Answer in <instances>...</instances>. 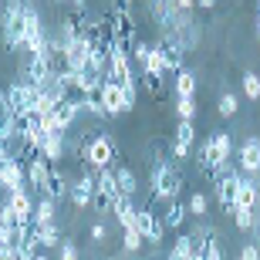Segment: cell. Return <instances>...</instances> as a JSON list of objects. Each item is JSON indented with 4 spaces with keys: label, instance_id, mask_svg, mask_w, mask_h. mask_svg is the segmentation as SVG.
<instances>
[{
    "label": "cell",
    "instance_id": "cell-1",
    "mask_svg": "<svg viewBox=\"0 0 260 260\" xmlns=\"http://www.w3.org/2000/svg\"><path fill=\"white\" fill-rule=\"evenodd\" d=\"M78 155H81V162H85L88 169L102 173V169H112V162H115V145H112L108 135L88 132V135H81V142H78Z\"/></svg>",
    "mask_w": 260,
    "mask_h": 260
},
{
    "label": "cell",
    "instance_id": "cell-2",
    "mask_svg": "<svg viewBox=\"0 0 260 260\" xmlns=\"http://www.w3.org/2000/svg\"><path fill=\"white\" fill-rule=\"evenodd\" d=\"M230 152H233L230 132H213L210 139L203 142V149H200V169L210 176V179H216V173L230 162Z\"/></svg>",
    "mask_w": 260,
    "mask_h": 260
},
{
    "label": "cell",
    "instance_id": "cell-3",
    "mask_svg": "<svg viewBox=\"0 0 260 260\" xmlns=\"http://www.w3.org/2000/svg\"><path fill=\"white\" fill-rule=\"evenodd\" d=\"M24 7L20 0H7L0 14V38L7 51H24Z\"/></svg>",
    "mask_w": 260,
    "mask_h": 260
},
{
    "label": "cell",
    "instance_id": "cell-4",
    "mask_svg": "<svg viewBox=\"0 0 260 260\" xmlns=\"http://www.w3.org/2000/svg\"><path fill=\"white\" fill-rule=\"evenodd\" d=\"M149 189H152V200H176L179 189H183V173L176 169L173 162H155L152 173H149Z\"/></svg>",
    "mask_w": 260,
    "mask_h": 260
},
{
    "label": "cell",
    "instance_id": "cell-5",
    "mask_svg": "<svg viewBox=\"0 0 260 260\" xmlns=\"http://www.w3.org/2000/svg\"><path fill=\"white\" fill-rule=\"evenodd\" d=\"M41 88L30 85L27 78H20V81H14V85L4 88V98H7V108L10 115H24V112H30L34 108V98H38Z\"/></svg>",
    "mask_w": 260,
    "mask_h": 260
},
{
    "label": "cell",
    "instance_id": "cell-6",
    "mask_svg": "<svg viewBox=\"0 0 260 260\" xmlns=\"http://www.w3.org/2000/svg\"><path fill=\"white\" fill-rule=\"evenodd\" d=\"M118 196H122V189H118L115 169H102L98 179H95V200H91V206H95L98 213H112Z\"/></svg>",
    "mask_w": 260,
    "mask_h": 260
},
{
    "label": "cell",
    "instance_id": "cell-7",
    "mask_svg": "<svg viewBox=\"0 0 260 260\" xmlns=\"http://www.w3.org/2000/svg\"><path fill=\"white\" fill-rule=\"evenodd\" d=\"M108 20H112V30H115V44H122V48H132L135 41V17L128 14V7H122V4H115V7L108 10Z\"/></svg>",
    "mask_w": 260,
    "mask_h": 260
},
{
    "label": "cell",
    "instance_id": "cell-8",
    "mask_svg": "<svg viewBox=\"0 0 260 260\" xmlns=\"http://www.w3.org/2000/svg\"><path fill=\"white\" fill-rule=\"evenodd\" d=\"M95 179H98L95 169H85V173L71 183L68 200H71V206H75V210H88V206H91V200H95Z\"/></svg>",
    "mask_w": 260,
    "mask_h": 260
},
{
    "label": "cell",
    "instance_id": "cell-9",
    "mask_svg": "<svg viewBox=\"0 0 260 260\" xmlns=\"http://www.w3.org/2000/svg\"><path fill=\"white\" fill-rule=\"evenodd\" d=\"M135 226H139V233H142L145 243H152V247H159V243H162L166 223L152 213V206H139V213H135Z\"/></svg>",
    "mask_w": 260,
    "mask_h": 260
},
{
    "label": "cell",
    "instance_id": "cell-10",
    "mask_svg": "<svg viewBox=\"0 0 260 260\" xmlns=\"http://www.w3.org/2000/svg\"><path fill=\"white\" fill-rule=\"evenodd\" d=\"M98 95H102V105H105L108 115H125V112H132V105H128L125 91H122V85H118L115 78H105Z\"/></svg>",
    "mask_w": 260,
    "mask_h": 260
},
{
    "label": "cell",
    "instance_id": "cell-11",
    "mask_svg": "<svg viewBox=\"0 0 260 260\" xmlns=\"http://www.w3.org/2000/svg\"><path fill=\"white\" fill-rule=\"evenodd\" d=\"M155 51L162 54V68H166V78H176L179 71H183V48L176 44L173 38H162L159 44H155Z\"/></svg>",
    "mask_w": 260,
    "mask_h": 260
},
{
    "label": "cell",
    "instance_id": "cell-12",
    "mask_svg": "<svg viewBox=\"0 0 260 260\" xmlns=\"http://www.w3.org/2000/svg\"><path fill=\"white\" fill-rule=\"evenodd\" d=\"M0 186H4L7 193L24 189V186H27V166L20 162V159H10V162L4 166V173H0Z\"/></svg>",
    "mask_w": 260,
    "mask_h": 260
},
{
    "label": "cell",
    "instance_id": "cell-13",
    "mask_svg": "<svg viewBox=\"0 0 260 260\" xmlns=\"http://www.w3.org/2000/svg\"><path fill=\"white\" fill-rule=\"evenodd\" d=\"M240 173L257 176L260 173V139H247L240 145Z\"/></svg>",
    "mask_w": 260,
    "mask_h": 260
},
{
    "label": "cell",
    "instance_id": "cell-14",
    "mask_svg": "<svg viewBox=\"0 0 260 260\" xmlns=\"http://www.w3.org/2000/svg\"><path fill=\"white\" fill-rule=\"evenodd\" d=\"M48 173H51V162L44 159V155H38V159H30V162H27V186H30V193H44Z\"/></svg>",
    "mask_w": 260,
    "mask_h": 260
},
{
    "label": "cell",
    "instance_id": "cell-15",
    "mask_svg": "<svg viewBox=\"0 0 260 260\" xmlns=\"http://www.w3.org/2000/svg\"><path fill=\"white\" fill-rule=\"evenodd\" d=\"M193 142H196L193 122H179L176 139H173V159H186V155H189V149H193Z\"/></svg>",
    "mask_w": 260,
    "mask_h": 260
},
{
    "label": "cell",
    "instance_id": "cell-16",
    "mask_svg": "<svg viewBox=\"0 0 260 260\" xmlns=\"http://www.w3.org/2000/svg\"><path fill=\"white\" fill-rule=\"evenodd\" d=\"M68 189H71V186H68V176L61 173V169H58V166H54V162H51L48 183H44V193H41V196H51V200H54V203H61V200H64V196H68Z\"/></svg>",
    "mask_w": 260,
    "mask_h": 260
},
{
    "label": "cell",
    "instance_id": "cell-17",
    "mask_svg": "<svg viewBox=\"0 0 260 260\" xmlns=\"http://www.w3.org/2000/svg\"><path fill=\"white\" fill-rule=\"evenodd\" d=\"M78 115H81V102H75V98L61 102V105L54 108V125H58V132H68V128L78 122Z\"/></svg>",
    "mask_w": 260,
    "mask_h": 260
},
{
    "label": "cell",
    "instance_id": "cell-18",
    "mask_svg": "<svg viewBox=\"0 0 260 260\" xmlns=\"http://www.w3.org/2000/svg\"><path fill=\"white\" fill-rule=\"evenodd\" d=\"M41 155L48 159V162H61V155H64V132H44L41 139Z\"/></svg>",
    "mask_w": 260,
    "mask_h": 260
},
{
    "label": "cell",
    "instance_id": "cell-19",
    "mask_svg": "<svg viewBox=\"0 0 260 260\" xmlns=\"http://www.w3.org/2000/svg\"><path fill=\"white\" fill-rule=\"evenodd\" d=\"M7 203L14 206V213H17L20 220H30V216H34V200H30V186H24V189H14V193H7Z\"/></svg>",
    "mask_w": 260,
    "mask_h": 260
},
{
    "label": "cell",
    "instance_id": "cell-20",
    "mask_svg": "<svg viewBox=\"0 0 260 260\" xmlns=\"http://www.w3.org/2000/svg\"><path fill=\"white\" fill-rule=\"evenodd\" d=\"M186 216H189V206H186L179 196L176 200H169V206H166V216H162V223L169 226V230H179L186 223Z\"/></svg>",
    "mask_w": 260,
    "mask_h": 260
},
{
    "label": "cell",
    "instance_id": "cell-21",
    "mask_svg": "<svg viewBox=\"0 0 260 260\" xmlns=\"http://www.w3.org/2000/svg\"><path fill=\"white\" fill-rule=\"evenodd\" d=\"M237 206L257 210V183H253L250 176H240V183H237ZM237 206H233V210H237Z\"/></svg>",
    "mask_w": 260,
    "mask_h": 260
},
{
    "label": "cell",
    "instance_id": "cell-22",
    "mask_svg": "<svg viewBox=\"0 0 260 260\" xmlns=\"http://www.w3.org/2000/svg\"><path fill=\"white\" fill-rule=\"evenodd\" d=\"M112 213H115V220L122 223V230H125V226H135V213H139V206L132 203V196H118L115 206H112Z\"/></svg>",
    "mask_w": 260,
    "mask_h": 260
},
{
    "label": "cell",
    "instance_id": "cell-23",
    "mask_svg": "<svg viewBox=\"0 0 260 260\" xmlns=\"http://www.w3.org/2000/svg\"><path fill=\"white\" fill-rule=\"evenodd\" d=\"M38 243L44 247V250H51V247H61V243H64V237H61L58 223H38Z\"/></svg>",
    "mask_w": 260,
    "mask_h": 260
},
{
    "label": "cell",
    "instance_id": "cell-24",
    "mask_svg": "<svg viewBox=\"0 0 260 260\" xmlns=\"http://www.w3.org/2000/svg\"><path fill=\"white\" fill-rule=\"evenodd\" d=\"M54 213H58V203L51 200V196H41V200L34 203V216H30V220L34 223H54Z\"/></svg>",
    "mask_w": 260,
    "mask_h": 260
},
{
    "label": "cell",
    "instance_id": "cell-25",
    "mask_svg": "<svg viewBox=\"0 0 260 260\" xmlns=\"http://www.w3.org/2000/svg\"><path fill=\"white\" fill-rule=\"evenodd\" d=\"M176 98H196V75L186 68L176 75Z\"/></svg>",
    "mask_w": 260,
    "mask_h": 260
},
{
    "label": "cell",
    "instance_id": "cell-26",
    "mask_svg": "<svg viewBox=\"0 0 260 260\" xmlns=\"http://www.w3.org/2000/svg\"><path fill=\"white\" fill-rule=\"evenodd\" d=\"M81 112L102 118V122H105V118H112V115L105 112V105H102V95H98V91H91V95H81Z\"/></svg>",
    "mask_w": 260,
    "mask_h": 260
},
{
    "label": "cell",
    "instance_id": "cell-27",
    "mask_svg": "<svg viewBox=\"0 0 260 260\" xmlns=\"http://www.w3.org/2000/svg\"><path fill=\"white\" fill-rule=\"evenodd\" d=\"M115 179H118V189H122V196H135V193H139L135 173L128 169V166H118V169H115Z\"/></svg>",
    "mask_w": 260,
    "mask_h": 260
},
{
    "label": "cell",
    "instance_id": "cell-28",
    "mask_svg": "<svg viewBox=\"0 0 260 260\" xmlns=\"http://www.w3.org/2000/svg\"><path fill=\"white\" fill-rule=\"evenodd\" d=\"M203 260H223V250H220V240H216V233L206 226V237H203V247H200Z\"/></svg>",
    "mask_w": 260,
    "mask_h": 260
},
{
    "label": "cell",
    "instance_id": "cell-29",
    "mask_svg": "<svg viewBox=\"0 0 260 260\" xmlns=\"http://www.w3.org/2000/svg\"><path fill=\"white\" fill-rule=\"evenodd\" d=\"M176 118L179 122H193L196 118V98H176Z\"/></svg>",
    "mask_w": 260,
    "mask_h": 260
},
{
    "label": "cell",
    "instance_id": "cell-30",
    "mask_svg": "<svg viewBox=\"0 0 260 260\" xmlns=\"http://www.w3.org/2000/svg\"><path fill=\"white\" fill-rule=\"evenodd\" d=\"M189 253H193V240H189V237H179V240L169 247V257L166 260H186Z\"/></svg>",
    "mask_w": 260,
    "mask_h": 260
},
{
    "label": "cell",
    "instance_id": "cell-31",
    "mask_svg": "<svg viewBox=\"0 0 260 260\" xmlns=\"http://www.w3.org/2000/svg\"><path fill=\"white\" fill-rule=\"evenodd\" d=\"M240 81H243V95L250 98V102H260V75L247 71V75H243Z\"/></svg>",
    "mask_w": 260,
    "mask_h": 260
},
{
    "label": "cell",
    "instance_id": "cell-32",
    "mask_svg": "<svg viewBox=\"0 0 260 260\" xmlns=\"http://www.w3.org/2000/svg\"><path fill=\"white\" fill-rule=\"evenodd\" d=\"M186 206H189V216H206V210H210V196L206 193H193Z\"/></svg>",
    "mask_w": 260,
    "mask_h": 260
},
{
    "label": "cell",
    "instance_id": "cell-33",
    "mask_svg": "<svg viewBox=\"0 0 260 260\" xmlns=\"http://www.w3.org/2000/svg\"><path fill=\"white\" fill-rule=\"evenodd\" d=\"M233 223H237V226H240V230H253V210H247V206H237V210H233Z\"/></svg>",
    "mask_w": 260,
    "mask_h": 260
},
{
    "label": "cell",
    "instance_id": "cell-34",
    "mask_svg": "<svg viewBox=\"0 0 260 260\" xmlns=\"http://www.w3.org/2000/svg\"><path fill=\"white\" fill-rule=\"evenodd\" d=\"M122 243H125L128 253L139 250V247H142V233H139V226H125V233H122Z\"/></svg>",
    "mask_w": 260,
    "mask_h": 260
},
{
    "label": "cell",
    "instance_id": "cell-35",
    "mask_svg": "<svg viewBox=\"0 0 260 260\" xmlns=\"http://www.w3.org/2000/svg\"><path fill=\"white\" fill-rule=\"evenodd\" d=\"M216 108H220V118H233V115H237V108H240V102H237V95H223Z\"/></svg>",
    "mask_w": 260,
    "mask_h": 260
},
{
    "label": "cell",
    "instance_id": "cell-36",
    "mask_svg": "<svg viewBox=\"0 0 260 260\" xmlns=\"http://www.w3.org/2000/svg\"><path fill=\"white\" fill-rule=\"evenodd\" d=\"M162 81L166 78H159V75H142V85L152 98H162Z\"/></svg>",
    "mask_w": 260,
    "mask_h": 260
},
{
    "label": "cell",
    "instance_id": "cell-37",
    "mask_svg": "<svg viewBox=\"0 0 260 260\" xmlns=\"http://www.w3.org/2000/svg\"><path fill=\"white\" fill-rule=\"evenodd\" d=\"M91 240H95V243H105V240H108V226H105L102 220L91 223Z\"/></svg>",
    "mask_w": 260,
    "mask_h": 260
},
{
    "label": "cell",
    "instance_id": "cell-38",
    "mask_svg": "<svg viewBox=\"0 0 260 260\" xmlns=\"http://www.w3.org/2000/svg\"><path fill=\"white\" fill-rule=\"evenodd\" d=\"M58 250H61V260H78V247H75L71 240H64Z\"/></svg>",
    "mask_w": 260,
    "mask_h": 260
},
{
    "label": "cell",
    "instance_id": "cell-39",
    "mask_svg": "<svg viewBox=\"0 0 260 260\" xmlns=\"http://www.w3.org/2000/svg\"><path fill=\"white\" fill-rule=\"evenodd\" d=\"M240 260H260V247H257V243H243Z\"/></svg>",
    "mask_w": 260,
    "mask_h": 260
},
{
    "label": "cell",
    "instance_id": "cell-40",
    "mask_svg": "<svg viewBox=\"0 0 260 260\" xmlns=\"http://www.w3.org/2000/svg\"><path fill=\"white\" fill-rule=\"evenodd\" d=\"M169 4H173L176 14H189V10L196 7V0H169Z\"/></svg>",
    "mask_w": 260,
    "mask_h": 260
},
{
    "label": "cell",
    "instance_id": "cell-41",
    "mask_svg": "<svg viewBox=\"0 0 260 260\" xmlns=\"http://www.w3.org/2000/svg\"><path fill=\"white\" fill-rule=\"evenodd\" d=\"M0 260H20L17 247H7V243H0Z\"/></svg>",
    "mask_w": 260,
    "mask_h": 260
},
{
    "label": "cell",
    "instance_id": "cell-42",
    "mask_svg": "<svg viewBox=\"0 0 260 260\" xmlns=\"http://www.w3.org/2000/svg\"><path fill=\"white\" fill-rule=\"evenodd\" d=\"M71 14H88V0H71Z\"/></svg>",
    "mask_w": 260,
    "mask_h": 260
},
{
    "label": "cell",
    "instance_id": "cell-43",
    "mask_svg": "<svg viewBox=\"0 0 260 260\" xmlns=\"http://www.w3.org/2000/svg\"><path fill=\"white\" fill-rule=\"evenodd\" d=\"M196 7H203V10H213V7H216V0H196Z\"/></svg>",
    "mask_w": 260,
    "mask_h": 260
},
{
    "label": "cell",
    "instance_id": "cell-44",
    "mask_svg": "<svg viewBox=\"0 0 260 260\" xmlns=\"http://www.w3.org/2000/svg\"><path fill=\"white\" fill-rule=\"evenodd\" d=\"M186 260H203V253H200V250H196V247H193V253H189V257H186Z\"/></svg>",
    "mask_w": 260,
    "mask_h": 260
},
{
    "label": "cell",
    "instance_id": "cell-45",
    "mask_svg": "<svg viewBox=\"0 0 260 260\" xmlns=\"http://www.w3.org/2000/svg\"><path fill=\"white\" fill-rule=\"evenodd\" d=\"M115 4H122V7H128V4H132V0H115Z\"/></svg>",
    "mask_w": 260,
    "mask_h": 260
},
{
    "label": "cell",
    "instance_id": "cell-46",
    "mask_svg": "<svg viewBox=\"0 0 260 260\" xmlns=\"http://www.w3.org/2000/svg\"><path fill=\"white\" fill-rule=\"evenodd\" d=\"M34 260H48V253H38V257H34Z\"/></svg>",
    "mask_w": 260,
    "mask_h": 260
},
{
    "label": "cell",
    "instance_id": "cell-47",
    "mask_svg": "<svg viewBox=\"0 0 260 260\" xmlns=\"http://www.w3.org/2000/svg\"><path fill=\"white\" fill-rule=\"evenodd\" d=\"M257 206H260V183H257Z\"/></svg>",
    "mask_w": 260,
    "mask_h": 260
},
{
    "label": "cell",
    "instance_id": "cell-48",
    "mask_svg": "<svg viewBox=\"0 0 260 260\" xmlns=\"http://www.w3.org/2000/svg\"><path fill=\"white\" fill-rule=\"evenodd\" d=\"M257 30H260V10H257Z\"/></svg>",
    "mask_w": 260,
    "mask_h": 260
},
{
    "label": "cell",
    "instance_id": "cell-49",
    "mask_svg": "<svg viewBox=\"0 0 260 260\" xmlns=\"http://www.w3.org/2000/svg\"><path fill=\"white\" fill-rule=\"evenodd\" d=\"M4 4H7V0H0V14H4Z\"/></svg>",
    "mask_w": 260,
    "mask_h": 260
},
{
    "label": "cell",
    "instance_id": "cell-50",
    "mask_svg": "<svg viewBox=\"0 0 260 260\" xmlns=\"http://www.w3.org/2000/svg\"><path fill=\"white\" fill-rule=\"evenodd\" d=\"M20 4H30V0H20Z\"/></svg>",
    "mask_w": 260,
    "mask_h": 260
},
{
    "label": "cell",
    "instance_id": "cell-51",
    "mask_svg": "<svg viewBox=\"0 0 260 260\" xmlns=\"http://www.w3.org/2000/svg\"><path fill=\"white\" fill-rule=\"evenodd\" d=\"M58 4H64V0H58Z\"/></svg>",
    "mask_w": 260,
    "mask_h": 260
}]
</instances>
